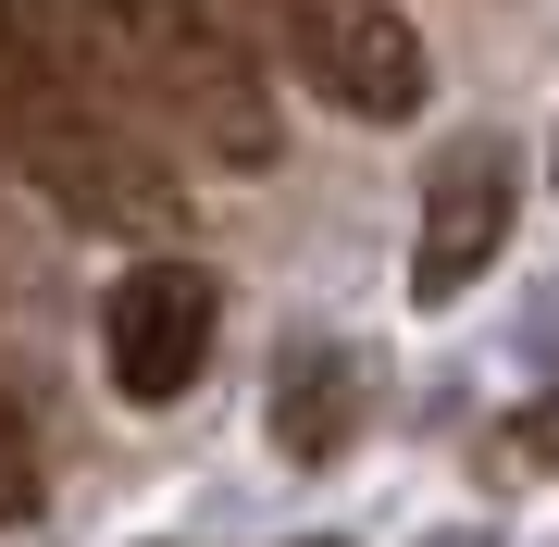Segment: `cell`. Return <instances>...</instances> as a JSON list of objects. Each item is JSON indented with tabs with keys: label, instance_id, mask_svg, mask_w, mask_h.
I'll return each instance as SVG.
<instances>
[{
	"label": "cell",
	"instance_id": "8992f818",
	"mask_svg": "<svg viewBox=\"0 0 559 547\" xmlns=\"http://www.w3.org/2000/svg\"><path fill=\"white\" fill-rule=\"evenodd\" d=\"M360 411H373V373L348 348H286V373H274V448L286 461H336L360 436Z\"/></svg>",
	"mask_w": 559,
	"mask_h": 547
},
{
	"label": "cell",
	"instance_id": "3957f363",
	"mask_svg": "<svg viewBox=\"0 0 559 547\" xmlns=\"http://www.w3.org/2000/svg\"><path fill=\"white\" fill-rule=\"evenodd\" d=\"M200 13L249 50H286V75H311L360 124H411L436 100V62H423L399 0H200Z\"/></svg>",
	"mask_w": 559,
	"mask_h": 547
},
{
	"label": "cell",
	"instance_id": "ba28073f",
	"mask_svg": "<svg viewBox=\"0 0 559 547\" xmlns=\"http://www.w3.org/2000/svg\"><path fill=\"white\" fill-rule=\"evenodd\" d=\"M510 448H522V461H559V399H547V411H535V424H522Z\"/></svg>",
	"mask_w": 559,
	"mask_h": 547
},
{
	"label": "cell",
	"instance_id": "9c48e42d",
	"mask_svg": "<svg viewBox=\"0 0 559 547\" xmlns=\"http://www.w3.org/2000/svg\"><path fill=\"white\" fill-rule=\"evenodd\" d=\"M311 547H336V535H311Z\"/></svg>",
	"mask_w": 559,
	"mask_h": 547
},
{
	"label": "cell",
	"instance_id": "7a4b0ae2",
	"mask_svg": "<svg viewBox=\"0 0 559 547\" xmlns=\"http://www.w3.org/2000/svg\"><path fill=\"white\" fill-rule=\"evenodd\" d=\"M50 13L75 25V50L112 75V100L138 112V124H162V138H187L200 163L261 175V163L286 150L261 50L224 38L200 0H50Z\"/></svg>",
	"mask_w": 559,
	"mask_h": 547
},
{
	"label": "cell",
	"instance_id": "52a82bcc",
	"mask_svg": "<svg viewBox=\"0 0 559 547\" xmlns=\"http://www.w3.org/2000/svg\"><path fill=\"white\" fill-rule=\"evenodd\" d=\"M38 436H25V411L13 399H0V523H38Z\"/></svg>",
	"mask_w": 559,
	"mask_h": 547
},
{
	"label": "cell",
	"instance_id": "5b68a950",
	"mask_svg": "<svg viewBox=\"0 0 559 547\" xmlns=\"http://www.w3.org/2000/svg\"><path fill=\"white\" fill-rule=\"evenodd\" d=\"M510 212H522V163L510 138H460L436 175H423V237H411V299L448 311L473 299V274L510 249Z\"/></svg>",
	"mask_w": 559,
	"mask_h": 547
},
{
	"label": "cell",
	"instance_id": "277c9868",
	"mask_svg": "<svg viewBox=\"0 0 559 547\" xmlns=\"http://www.w3.org/2000/svg\"><path fill=\"white\" fill-rule=\"evenodd\" d=\"M212 336H224V286L200 262H175V249L138 262V274H112V299H100V373L138 411H175L212 373Z\"/></svg>",
	"mask_w": 559,
	"mask_h": 547
},
{
	"label": "cell",
	"instance_id": "6da1fadb",
	"mask_svg": "<svg viewBox=\"0 0 559 547\" xmlns=\"http://www.w3.org/2000/svg\"><path fill=\"white\" fill-rule=\"evenodd\" d=\"M0 175H25L87 237H175L187 187L50 0H0Z\"/></svg>",
	"mask_w": 559,
	"mask_h": 547
},
{
	"label": "cell",
	"instance_id": "30bf717a",
	"mask_svg": "<svg viewBox=\"0 0 559 547\" xmlns=\"http://www.w3.org/2000/svg\"><path fill=\"white\" fill-rule=\"evenodd\" d=\"M547 163H559V150H547Z\"/></svg>",
	"mask_w": 559,
	"mask_h": 547
}]
</instances>
